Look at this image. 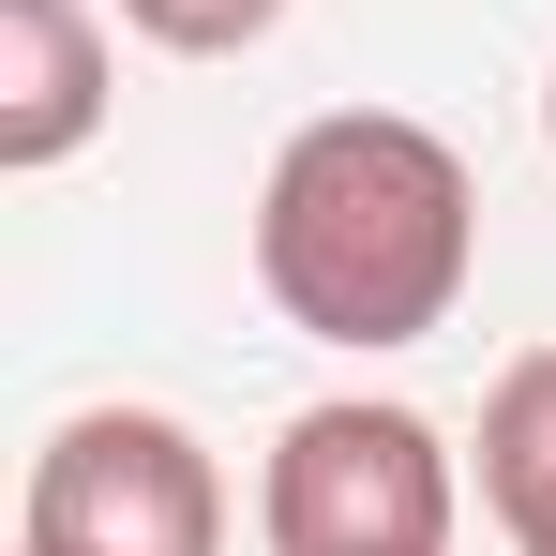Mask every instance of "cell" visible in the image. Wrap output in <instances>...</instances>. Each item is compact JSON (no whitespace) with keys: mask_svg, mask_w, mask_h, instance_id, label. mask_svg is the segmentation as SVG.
I'll return each instance as SVG.
<instances>
[{"mask_svg":"<svg viewBox=\"0 0 556 556\" xmlns=\"http://www.w3.org/2000/svg\"><path fill=\"white\" fill-rule=\"evenodd\" d=\"M452 437L391 391L301 406L256 466V542L271 556H452Z\"/></svg>","mask_w":556,"mask_h":556,"instance_id":"obj_2","label":"cell"},{"mask_svg":"<svg viewBox=\"0 0 556 556\" xmlns=\"http://www.w3.org/2000/svg\"><path fill=\"white\" fill-rule=\"evenodd\" d=\"M542 136H556V76H542Z\"/></svg>","mask_w":556,"mask_h":556,"instance_id":"obj_7","label":"cell"},{"mask_svg":"<svg viewBox=\"0 0 556 556\" xmlns=\"http://www.w3.org/2000/svg\"><path fill=\"white\" fill-rule=\"evenodd\" d=\"M121 30L166 46V61H241V46L286 30V0H121Z\"/></svg>","mask_w":556,"mask_h":556,"instance_id":"obj_6","label":"cell"},{"mask_svg":"<svg viewBox=\"0 0 556 556\" xmlns=\"http://www.w3.org/2000/svg\"><path fill=\"white\" fill-rule=\"evenodd\" d=\"M15 556H30V542H15Z\"/></svg>","mask_w":556,"mask_h":556,"instance_id":"obj_8","label":"cell"},{"mask_svg":"<svg viewBox=\"0 0 556 556\" xmlns=\"http://www.w3.org/2000/svg\"><path fill=\"white\" fill-rule=\"evenodd\" d=\"M466 271H481V181H466V151L437 121L331 105V121H301L271 151V181H256V286H271L286 331L376 362V346L452 331Z\"/></svg>","mask_w":556,"mask_h":556,"instance_id":"obj_1","label":"cell"},{"mask_svg":"<svg viewBox=\"0 0 556 556\" xmlns=\"http://www.w3.org/2000/svg\"><path fill=\"white\" fill-rule=\"evenodd\" d=\"M105 15L91 0H0V181H46L105 136Z\"/></svg>","mask_w":556,"mask_h":556,"instance_id":"obj_4","label":"cell"},{"mask_svg":"<svg viewBox=\"0 0 556 556\" xmlns=\"http://www.w3.org/2000/svg\"><path fill=\"white\" fill-rule=\"evenodd\" d=\"M15 542L30 556H226V466L166 406H76L30 452Z\"/></svg>","mask_w":556,"mask_h":556,"instance_id":"obj_3","label":"cell"},{"mask_svg":"<svg viewBox=\"0 0 556 556\" xmlns=\"http://www.w3.org/2000/svg\"><path fill=\"white\" fill-rule=\"evenodd\" d=\"M481 511L511 527V556H556V346L481 391Z\"/></svg>","mask_w":556,"mask_h":556,"instance_id":"obj_5","label":"cell"}]
</instances>
